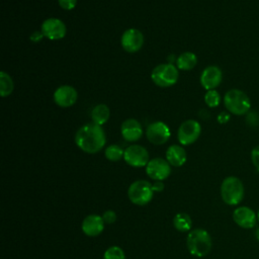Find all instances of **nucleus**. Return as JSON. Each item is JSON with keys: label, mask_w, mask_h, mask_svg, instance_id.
Returning <instances> with one entry per match:
<instances>
[{"label": "nucleus", "mask_w": 259, "mask_h": 259, "mask_svg": "<svg viewBox=\"0 0 259 259\" xmlns=\"http://www.w3.org/2000/svg\"><path fill=\"white\" fill-rule=\"evenodd\" d=\"M171 136L169 126L163 121H155L148 125L146 130V137L148 141L154 145L165 144Z\"/></svg>", "instance_id": "10"}, {"label": "nucleus", "mask_w": 259, "mask_h": 259, "mask_svg": "<svg viewBox=\"0 0 259 259\" xmlns=\"http://www.w3.org/2000/svg\"><path fill=\"white\" fill-rule=\"evenodd\" d=\"M123 154H124V151L118 145H110L105 149V152H104L106 159L112 162L119 161L121 158H123Z\"/></svg>", "instance_id": "23"}, {"label": "nucleus", "mask_w": 259, "mask_h": 259, "mask_svg": "<svg viewBox=\"0 0 259 259\" xmlns=\"http://www.w3.org/2000/svg\"><path fill=\"white\" fill-rule=\"evenodd\" d=\"M42 37H44V34H42L41 31H34V32H32V34L30 35V40L37 42V41H39Z\"/></svg>", "instance_id": "30"}, {"label": "nucleus", "mask_w": 259, "mask_h": 259, "mask_svg": "<svg viewBox=\"0 0 259 259\" xmlns=\"http://www.w3.org/2000/svg\"><path fill=\"white\" fill-rule=\"evenodd\" d=\"M14 84L11 77L4 71L0 73V94L2 97L10 95L13 91Z\"/></svg>", "instance_id": "22"}, {"label": "nucleus", "mask_w": 259, "mask_h": 259, "mask_svg": "<svg viewBox=\"0 0 259 259\" xmlns=\"http://www.w3.org/2000/svg\"><path fill=\"white\" fill-rule=\"evenodd\" d=\"M173 225L176 230L179 232H187L191 229L192 221L189 217V214L185 212H179L177 213L173 219Z\"/></svg>", "instance_id": "21"}, {"label": "nucleus", "mask_w": 259, "mask_h": 259, "mask_svg": "<svg viewBox=\"0 0 259 259\" xmlns=\"http://www.w3.org/2000/svg\"><path fill=\"white\" fill-rule=\"evenodd\" d=\"M103 259H125V256L121 248L117 246H112L105 251Z\"/></svg>", "instance_id": "25"}, {"label": "nucleus", "mask_w": 259, "mask_h": 259, "mask_svg": "<svg viewBox=\"0 0 259 259\" xmlns=\"http://www.w3.org/2000/svg\"><path fill=\"white\" fill-rule=\"evenodd\" d=\"M123 159L133 167H144L149 163V153L143 146L131 145L124 150Z\"/></svg>", "instance_id": "9"}, {"label": "nucleus", "mask_w": 259, "mask_h": 259, "mask_svg": "<svg viewBox=\"0 0 259 259\" xmlns=\"http://www.w3.org/2000/svg\"><path fill=\"white\" fill-rule=\"evenodd\" d=\"M146 173L147 175L156 181H162L171 173L170 164L167 160L162 158H154L149 161L146 166Z\"/></svg>", "instance_id": "11"}, {"label": "nucleus", "mask_w": 259, "mask_h": 259, "mask_svg": "<svg viewBox=\"0 0 259 259\" xmlns=\"http://www.w3.org/2000/svg\"><path fill=\"white\" fill-rule=\"evenodd\" d=\"M255 237L257 238V240H259V227L255 231Z\"/></svg>", "instance_id": "33"}, {"label": "nucleus", "mask_w": 259, "mask_h": 259, "mask_svg": "<svg viewBox=\"0 0 259 259\" xmlns=\"http://www.w3.org/2000/svg\"><path fill=\"white\" fill-rule=\"evenodd\" d=\"M234 222L243 229H252L257 223V214L248 206H239L233 212Z\"/></svg>", "instance_id": "15"}, {"label": "nucleus", "mask_w": 259, "mask_h": 259, "mask_svg": "<svg viewBox=\"0 0 259 259\" xmlns=\"http://www.w3.org/2000/svg\"><path fill=\"white\" fill-rule=\"evenodd\" d=\"M153 185V190L154 191H162L164 188V184L161 181H156Z\"/></svg>", "instance_id": "32"}, {"label": "nucleus", "mask_w": 259, "mask_h": 259, "mask_svg": "<svg viewBox=\"0 0 259 259\" xmlns=\"http://www.w3.org/2000/svg\"><path fill=\"white\" fill-rule=\"evenodd\" d=\"M40 31L42 32L45 37L51 40H58V39H62L66 35L67 28H66V24L61 19L56 17H51L46 19L41 23Z\"/></svg>", "instance_id": "8"}, {"label": "nucleus", "mask_w": 259, "mask_h": 259, "mask_svg": "<svg viewBox=\"0 0 259 259\" xmlns=\"http://www.w3.org/2000/svg\"><path fill=\"white\" fill-rule=\"evenodd\" d=\"M246 122L250 126H258L259 125V114L257 112H249L246 117Z\"/></svg>", "instance_id": "26"}, {"label": "nucleus", "mask_w": 259, "mask_h": 259, "mask_svg": "<svg viewBox=\"0 0 259 259\" xmlns=\"http://www.w3.org/2000/svg\"><path fill=\"white\" fill-rule=\"evenodd\" d=\"M223 80L222 70L218 66H208L206 67L200 75V84L205 90L215 89Z\"/></svg>", "instance_id": "13"}, {"label": "nucleus", "mask_w": 259, "mask_h": 259, "mask_svg": "<svg viewBox=\"0 0 259 259\" xmlns=\"http://www.w3.org/2000/svg\"><path fill=\"white\" fill-rule=\"evenodd\" d=\"M122 138L127 142H136L143 136V127L140 121L135 118L125 119L120 127Z\"/></svg>", "instance_id": "16"}, {"label": "nucleus", "mask_w": 259, "mask_h": 259, "mask_svg": "<svg viewBox=\"0 0 259 259\" xmlns=\"http://www.w3.org/2000/svg\"><path fill=\"white\" fill-rule=\"evenodd\" d=\"M75 143L83 152L95 154L105 146L106 136L101 125L94 122L86 123L77 131Z\"/></svg>", "instance_id": "1"}, {"label": "nucleus", "mask_w": 259, "mask_h": 259, "mask_svg": "<svg viewBox=\"0 0 259 259\" xmlns=\"http://www.w3.org/2000/svg\"><path fill=\"white\" fill-rule=\"evenodd\" d=\"M204 102L210 108L217 107L221 102V96H220L219 92L214 89L206 91V93L204 95Z\"/></svg>", "instance_id": "24"}, {"label": "nucleus", "mask_w": 259, "mask_h": 259, "mask_svg": "<svg viewBox=\"0 0 259 259\" xmlns=\"http://www.w3.org/2000/svg\"><path fill=\"white\" fill-rule=\"evenodd\" d=\"M120 44L125 52L137 53L144 45V35L137 28H128L122 33Z\"/></svg>", "instance_id": "12"}, {"label": "nucleus", "mask_w": 259, "mask_h": 259, "mask_svg": "<svg viewBox=\"0 0 259 259\" xmlns=\"http://www.w3.org/2000/svg\"><path fill=\"white\" fill-rule=\"evenodd\" d=\"M104 221L102 217L97 214H89L82 222V231L89 237L100 235L104 229Z\"/></svg>", "instance_id": "17"}, {"label": "nucleus", "mask_w": 259, "mask_h": 259, "mask_svg": "<svg viewBox=\"0 0 259 259\" xmlns=\"http://www.w3.org/2000/svg\"><path fill=\"white\" fill-rule=\"evenodd\" d=\"M109 115H110L109 108L107 105H105L103 103L95 105L91 111L92 121L99 125L104 124L108 120Z\"/></svg>", "instance_id": "20"}, {"label": "nucleus", "mask_w": 259, "mask_h": 259, "mask_svg": "<svg viewBox=\"0 0 259 259\" xmlns=\"http://www.w3.org/2000/svg\"><path fill=\"white\" fill-rule=\"evenodd\" d=\"M153 185L146 180H137L131 184L127 190L130 200L138 205H145L153 198Z\"/></svg>", "instance_id": "6"}, {"label": "nucleus", "mask_w": 259, "mask_h": 259, "mask_svg": "<svg viewBox=\"0 0 259 259\" xmlns=\"http://www.w3.org/2000/svg\"><path fill=\"white\" fill-rule=\"evenodd\" d=\"M186 245L189 252L196 257L207 255L211 249V238L203 229H194L186 239Z\"/></svg>", "instance_id": "2"}, {"label": "nucleus", "mask_w": 259, "mask_h": 259, "mask_svg": "<svg viewBox=\"0 0 259 259\" xmlns=\"http://www.w3.org/2000/svg\"><path fill=\"white\" fill-rule=\"evenodd\" d=\"M101 217H102L105 224H112L116 221V213L113 210H110V209L104 211Z\"/></svg>", "instance_id": "27"}, {"label": "nucleus", "mask_w": 259, "mask_h": 259, "mask_svg": "<svg viewBox=\"0 0 259 259\" xmlns=\"http://www.w3.org/2000/svg\"><path fill=\"white\" fill-rule=\"evenodd\" d=\"M77 91L70 85H61L54 92V101L60 107H70L77 101Z\"/></svg>", "instance_id": "14"}, {"label": "nucleus", "mask_w": 259, "mask_h": 259, "mask_svg": "<svg viewBox=\"0 0 259 259\" xmlns=\"http://www.w3.org/2000/svg\"><path fill=\"white\" fill-rule=\"evenodd\" d=\"M186 152L178 145L170 146L166 151V160L174 167H180L186 162Z\"/></svg>", "instance_id": "18"}, {"label": "nucleus", "mask_w": 259, "mask_h": 259, "mask_svg": "<svg viewBox=\"0 0 259 259\" xmlns=\"http://www.w3.org/2000/svg\"><path fill=\"white\" fill-rule=\"evenodd\" d=\"M58 3L61 8L64 10H72L77 4V0H58Z\"/></svg>", "instance_id": "28"}, {"label": "nucleus", "mask_w": 259, "mask_h": 259, "mask_svg": "<svg viewBox=\"0 0 259 259\" xmlns=\"http://www.w3.org/2000/svg\"><path fill=\"white\" fill-rule=\"evenodd\" d=\"M224 104L229 112L235 115H244L251 108L249 96L240 89H231L224 96Z\"/></svg>", "instance_id": "4"}, {"label": "nucleus", "mask_w": 259, "mask_h": 259, "mask_svg": "<svg viewBox=\"0 0 259 259\" xmlns=\"http://www.w3.org/2000/svg\"><path fill=\"white\" fill-rule=\"evenodd\" d=\"M201 133L200 123L195 119H187L183 121L177 132V138L181 145L188 146L196 142Z\"/></svg>", "instance_id": "7"}, {"label": "nucleus", "mask_w": 259, "mask_h": 259, "mask_svg": "<svg viewBox=\"0 0 259 259\" xmlns=\"http://www.w3.org/2000/svg\"><path fill=\"white\" fill-rule=\"evenodd\" d=\"M230 119V115L227 112H221L218 115V121L221 123H226Z\"/></svg>", "instance_id": "31"}, {"label": "nucleus", "mask_w": 259, "mask_h": 259, "mask_svg": "<svg viewBox=\"0 0 259 259\" xmlns=\"http://www.w3.org/2000/svg\"><path fill=\"white\" fill-rule=\"evenodd\" d=\"M243 182L236 176L226 177L221 185V196L225 203L229 205H237L244 198Z\"/></svg>", "instance_id": "3"}, {"label": "nucleus", "mask_w": 259, "mask_h": 259, "mask_svg": "<svg viewBox=\"0 0 259 259\" xmlns=\"http://www.w3.org/2000/svg\"><path fill=\"white\" fill-rule=\"evenodd\" d=\"M257 219H258V222H259V209H258V212H257Z\"/></svg>", "instance_id": "34"}, {"label": "nucleus", "mask_w": 259, "mask_h": 259, "mask_svg": "<svg viewBox=\"0 0 259 259\" xmlns=\"http://www.w3.org/2000/svg\"><path fill=\"white\" fill-rule=\"evenodd\" d=\"M251 160L254 167L259 171V146H256L251 151Z\"/></svg>", "instance_id": "29"}, {"label": "nucleus", "mask_w": 259, "mask_h": 259, "mask_svg": "<svg viewBox=\"0 0 259 259\" xmlns=\"http://www.w3.org/2000/svg\"><path fill=\"white\" fill-rule=\"evenodd\" d=\"M197 64V57L191 52H184L176 59V67L183 71L193 69Z\"/></svg>", "instance_id": "19"}, {"label": "nucleus", "mask_w": 259, "mask_h": 259, "mask_svg": "<svg viewBox=\"0 0 259 259\" xmlns=\"http://www.w3.org/2000/svg\"><path fill=\"white\" fill-rule=\"evenodd\" d=\"M179 73L177 67L172 64H160L151 73L152 81L159 87H170L178 81Z\"/></svg>", "instance_id": "5"}]
</instances>
